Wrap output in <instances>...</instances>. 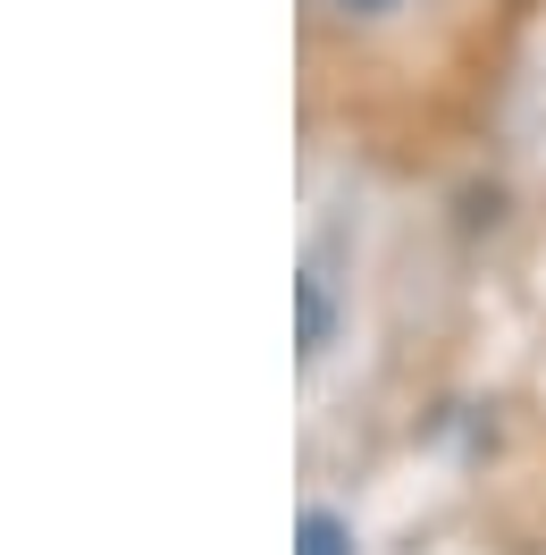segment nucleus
I'll list each match as a JSON object with an SVG mask.
<instances>
[{"mask_svg": "<svg viewBox=\"0 0 546 555\" xmlns=\"http://www.w3.org/2000/svg\"><path fill=\"white\" fill-rule=\"evenodd\" d=\"M295 555H353V530H344L337 514H320V505H311V514L295 521Z\"/></svg>", "mask_w": 546, "mask_h": 555, "instance_id": "f257e3e1", "label": "nucleus"}, {"mask_svg": "<svg viewBox=\"0 0 546 555\" xmlns=\"http://www.w3.org/2000/svg\"><path fill=\"white\" fill-rule=\"evenodd\" d=\"M295 295H303V362H311V353L328 346V286H320V278H303Z\"/></svg>", "mask_w": 546, "mask_h": 555, "instance_id": "f03ea898", "label": "nucleus"}, {"mask_svg": "<svg viewBox=\"0 0 546 555\" xmlns=\"http://www.w3.org/2000/svg\"><path fill=\"white\" fill-rule=\"evenodd\" d=\"M337 9H362V17H370V9H395V0H337Z\"/></svg>", "mask_w": 546, "mask_h": 555, "instance_id": "7ed1b4c3", "label": "nucleus"}]
</instances>
